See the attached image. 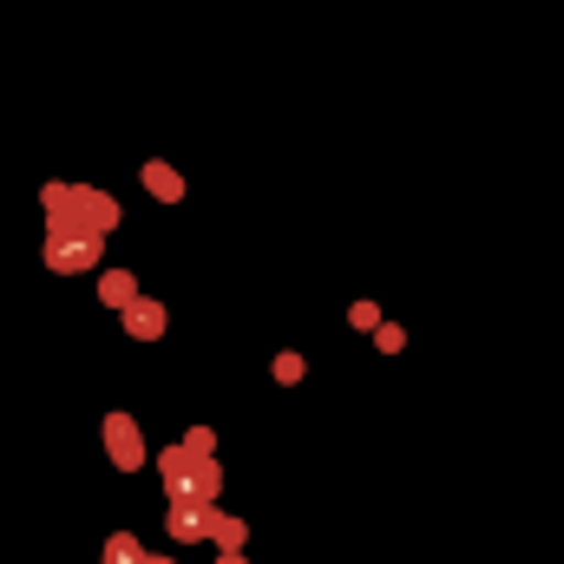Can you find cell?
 I'll return each instance as SVG.
<instances>
[{
	"label": "cell",
	"instance_id": "obj_1",
	"mask_svg": "<svg viewBox=\"0 0 564 564\" xmlns=\"http://www.w3.org/2000/svg\"><path fill=\"white\" fill-rule=\"evenodd\" d=\"M164 479H171V492H177L184 506H204V499H210V486H217V479H210V466H197L191 453H164Z\"/></svg>",
	"mask_w": 564,
	"mask_h": 564
},
{
	"label": "cell",
	"instance_id": "obj_2",
	"mask_svg": "<svg viewBox=\"0 0 564 564\" xmlns=\"http://www.w3.org/2000/svg\"><path fill=\"white\" fill-rule=\"evenodd\" d=\"M106 433H112V459H119V466H139V426L112 414V421H106Z\"/></svg>",
	"mask_w": 564,
	"mask_h": 564
},
{
	"label": "cell",
	"instance_id": "obj_3",
	"mask_svg": "<svg viewBox=\"0 0 564 564\" xmlns=\"http://www.w3.org/2000/svg\"><path fill=\"white\" fill-rule=\"evenodd\" d=\"M106 564H151V558H144L132 539H112V545H106Z\"/></svg>",
	"mask_w": 564,
	"mask_h": 564
},
{
	"label": "cell",
	"instance_id": "obj_4",
	"mask_svg": "<svg viewBox=\"0 0 564 564\" xmlns=\"http://www.w3.org/2000/svg\"><path fill=\"white\" fill-rule=\"evenodd\" d=\"M151 191H158V197H177V177H171L164 164H151Z\"/></svg>",
	"mask_w": 564,
	"mask_h": 564
}]
</instances>
